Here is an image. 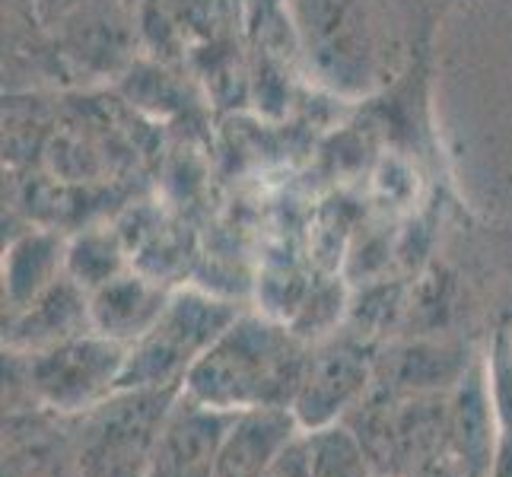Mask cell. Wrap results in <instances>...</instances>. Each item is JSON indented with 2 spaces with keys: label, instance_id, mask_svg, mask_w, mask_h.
<instances>
[{
  "label": "cell",
  "instance_id": "cell-7",
  "mask_svg": "<svg viewBox=\"0 0 512 477\" xmlns=\"http://www.w3.org/2000/svg\"><path fill=\"white\" fill-rule=\"evenodd\" d=\"M229 420L233 414L207 408L182 392L153 446L147 477H214Z\"/></svg>",
  "mask_w": 512,
  "mask_h": 477
},
{
  "label": "cell",
  "instance_id": "cell-10",
  "mask_svg": "<svg viewBox=\"0 0 512 477\" xmlns=\"http://www.w3.org/2000/svg\"><path fill=\"white\" fill-rule=\"evenodd\" d=\"M303 433L290 408H252L229 420L214 477H264L293 439Z\"/></svg>",
  "mask_w": 512,
  "mask_h": 477
},
{
  "label": "cell",
  "instance_id": "cell-21",
  "mask_svg": "<svg viewBox=\"0 0 512 477\" xmlns=\"http://www.w3.org/2000/svg\"><path fill=\"white\" fill-rule=\"evenodd\" d=\"M121 4H125L128 10H134V13H137L140 7H144V4H147V0H121Z\"/></svg>",
  "mask_w": 512,
  "mask_h": 477
},
{
  "label": "cell",
  "instance_id": "cell-1",
  "mask_svg": "<svg viewBox=\"0 0 512 477\" xmlns=\"http://www.w3.org/2000/svg\"><path fill=\"white\" fill-rule=\"evenodd\" d=\"M287 13L312 83L350 102L398 80L430 35L408 0H287Z\"/></svg>",
  "mask_w": 512,
  "mask_h": 477
},
{
  "label": "cell",
  "instance_id": "cell-23",
  "mask_svg": "<svg viewBox=\"0 0 512 477\" xmlns=\"http://www.w3.org/2000/svg\"><path fill=\"white\" fill-rule=\"evenodd\" d=\"M376 477H401V474H376Z\"/></svg>",
  "mask_w": 512,
  "mask_h": 477
},
{
  "label": "cell",
  "instance_id": "cell-13",
  "mask_svg": "<svg viewBox=\"0 0 512 477\" xmlns=\"http://www.w3.org/2000/svg\"><path fill=\"white\" fill-rule=\"evenodd\" d=\"M303 446L312 477H376L379 468L366 443L347 420L303 430Z\"/></svg>",
  "mask_w": 512,
  "mask_h": 477
},
{
  "label": "cell",
  "instance_id": "cell-2",
  "mask_svg": "<svg viewBox=\"0 0 512 477\" xmlns=\"http://www.w3.org/2000/svg\"><path fill=\"white\" fill-rule=\"evenodd\" d=\"M309 350L312 347L284 322L242 312L194 363L182 392L226 414L293 408Z\"/></svg>",
  "mask_w": 512,
  "mask_h": 477
},
{
  "label": "cell",
  "instance_id": "cell-8",
  "mask_svg": "<svg viewBox=\"0 0 512 477\" xmlns=\"http://www.w3.org/2000/svg\"><path fill=\"white\" fill-rule=\"evenodd\" d=\"M4 477H77L74 420L45 408L7 411Z\"/></svg>",
  "mask_w": 512,
  "mask_h": 477
},
{
  "label": "cell",
  "instance_id": "cell-9",
  "mask_svg": "<svg viewBox=\"0 0 512 477\" xmlns=\"http://www.w3.org/2000/svg\"><path fill=\"white\" fill-rule=\"evenodd\" d=\"M93 331L90 293L67 274L4 322V350L39 353Z\"/></svg>",
  "mask_w": 512,
  "mask_h": 477
},
{
  "label": "cell",
  "instance_id": "cell-20",
  "mask_svg": "<svg viewBox=\"0 0 512 477\" xmlns=\"http://www.w3.org/2000/svg\"><path fill=\"white\" fill-rule=\"evenodd\" d=\"M455 4V0H408V7L417 13V20L427 26L433 32V26L439 23V16H443V10Z\"/></svg>",
  "mask_w": 512,
  "mask_h": 477
},
{
  "label": "cell",
  "instance_id": "cell-19",
  "mask_svg": "<svg viewBox=\"0 0 512 477\" xmlns=\"http://www.w3.org/2000/svg\"><path fill=\"white\" fill-rule=\"evenodd\" d=\"M490 477H512V430H503L500 427L497 455H493Z\"/></svg>",
  "mask_w": 512,
  "mask_h": 477
},
{
  "label": "cell",
  "instance_id": "cell-5",
  "mask_svg": "<svg viewBox=\"0 0 512 477\" xmlns=\"http://www.w3.org/2000/svg\"><path fill=\"white\" fill-rule=\"evenodd\" d=\"M242 309L233 299L204 290H172L156 325L128 347L121 388H179Z\"/></svg>",
  "mask_w": 512,
  "mask_h": 477
},
{
  "label": "cell",
  "instance_id": "cell-22",
  "mask_svg": "<svg viewBox=\"0 0 512 477\" xmlns=\"http://www.w3.org/2000/svg\"><path fill=\"white\" fill-rule=\"evenodd\" d=\"M249 4H274V7H287V0H249Z\"/></svg>",
  "mask_w": 512,
  "mask_h": 477
},
{
  "label": "cell",
  "instance_id": "cell-3",
  "mask_svg": "<svg viewBox=\"0 0 512 477\" xmlns=\"http://www.w3.org/2000/svg\"><path fill=\"white\" fill-rule=\"evenodd\" d=\"M179 388H121L74 420L77 477H147Z\"/></svg>",
  "mask_w": 512,
  "mask_h": 477
},
{
  "label": "cell",
  "instance_id": "cell-6",
  "mask_svg": "<svg viewBox=\"0 0 512 477\" xmlns=\"http://www.w3.org/2000/svg\"><path fill=\"white\" fill-rule=\"evenodd\" d=\"M369 385H373V360L350 341H328L309 350L306 373L290 411L303 430L325 427L357 408L369 395Z\"/></svg>",
  "mask_w": 512,
  "mask_h": 477
},
{
  "label": "cell",
  "instance_id": "cell-4",
  "mask_svg": "<svg viewBox=\"0 0 512 477\" xmlns=\"http://www.w3.org/2000/svg\"><path fill=\"white\" fill-rule=\"evenodd\" d=\"M26 382L29 401L58 417L77 420L125 385L128 347L99 331H86L39 353L4 350Z\"/></svg>",
  "mask_w": 512,
  "mask_h": 477
},
{
  "label": "cell",
  "instance_id": "cell-16",
  "mask_svg": "<svg viewBox=\"0 0 512 477\" xmlns=\"http://www.w3.org/2000/svg\"><path fill=\"white\" fill-rule=\"evenodd\" d=\"M32 4H35V10H39L48 32H51V29H58L61 23H67L70 16L90 10V7L102 4V0H32Z\"/></svg>",
  "mask_w": 512,
  "mask_h": 477
},
{
  "label": "cell",
  "instance_id": "cell-18",
  "mask_svg": "<svg viewBox=\"0 0 512 477\" xmlns=\"http://www.w3.org/2000/svg\"><path fill=\"white\" fill-rule=\"evenodd\" d=\"M401 477H462V474H458V465L452 462V455L443 452V455H433V458H427V462L414 465Z\"/></svg>",
  "mask_w": 512,
  "mask_h": 477
},
{
  "label": "cell",
  "instance_id": "cell-15",
  "mask_svg": "<svg viewBox=\"0 0 512 477\" xmlns=\"http://www.w3.org/2000/svg\"><path fill=\"white\" fill-rule=\"evenodd\" d=\"M487 366V385L493 398V411L503 430H512V338L506 331L497 334L490 357H484Z\"/></svg>",
  "mask_w": 512,
  "mask_h": 477
},
{
  "label": "cell",
  "instance_id": "cell-14",
  "mask_svg": "<svg viewBox=\"0 0 512 477\" xmlns=\"http://www.w3.org/2000/svg\"><path fill=\"white\" fill-rule=\"evenodd\" d=\"M121 271H128L125 249H121L118 236L109 233V229H86V233L67 242L64 274L77 280L86 293H96Z\"/></svg>",
  "mask_w": 512,
  "mask_h": 477
},
{
  "label": "cell",
  "instance_id": "cell-11",
  "mask_svg": "<svg viewBox=\"0 0 512 477\" xmlns=\"http://www.w3.org/2000/svg\"><path fill=\"white\" fill-rule=\"evenodd\" d=\"M172 290H166L160 280H153L140 271H121L109 284L90 293L93 309V331L105 334L118 344H137L163 315Z\"/></svg>",
  "mask_w": 512,
  "mask_h": 477
},
{
  "label": "cell",
  "instance_id": "cell-12",
  "mask_svg": "<svg viewBox=\"0 0 512 477\" xmlns=\"http://www.w3.org/2000/svg\"><path fill=\"white\" fill-rule=\"evenodd\" d=\"M67 242L51 229H23L4 252V309L7 318L64 277Z\"/></svg>",
  "mask_w": 512,
  "mask_h": 477
},
{
  "label": "cell",
  "instance_id": "cell-17",
  "mask_svg": "<svg viewBox=\"0 0 512 477\" xmlns=\"http://www.w3.org/2000/svg\"><path fill=\"white\" fill-rule=\"evenodd\" d=\"M264 477H312L306 446H303V433H299L293 443L277 455V462L268 468V474H264Z\"/></svg>",
  "mask_w": 512,
  "mask_h": 477
}]
</instances>
